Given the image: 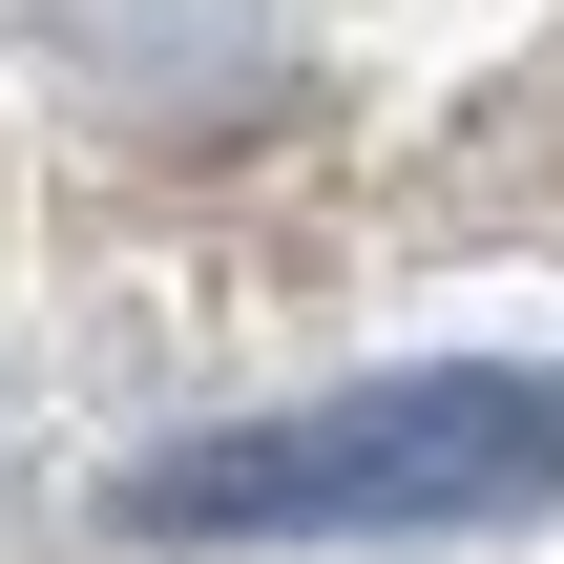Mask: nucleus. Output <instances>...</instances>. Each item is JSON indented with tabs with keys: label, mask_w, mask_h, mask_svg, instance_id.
<instances>
[{
	"label": "nucleus",
	"mask_w": 564,
	"mask_h": 564,
	"mask_svg": "<svg viewBox=\"0 0 564 564\" xmlns=\"http://www.w3.org/2000/svg\"><path fill=\"white\" fill-rule=\"evenodd\" d=\"M564 502V377H377L314 419H230L167 440L126 481L147 544H314V523H502Z\"/></svg>",
	"instance_id": "nucleus-1"
}]
</instances>
